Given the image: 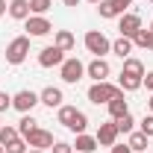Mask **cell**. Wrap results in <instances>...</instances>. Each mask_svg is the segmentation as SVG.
Segmentation results:
<instances>
[{"mask_svg": "<svg viewBox=\"0 0 153 153\" xmlns=\"http://www.w3.org/2000/svg\"><path fill=\"white\" fill-rule=\"evenodd\" d=\"M18 138H21L18 127H9V124H6V127H0V144H3V147H6V144H12V141H18Z\"/></svg>", "mask_w": 153, "mask_h": 153, "instance_id": "obj_23", "label": "cell"}, {"mask_svg": "<svg viewBox=\"0 0 153 153\" xmlns=\"http://www.w3.org/2000/svg\"><path fill=\"white\" fill-rule=\"evenodd\" d=\"M53 153H74V144H68V141H56V144H53Z\"/></svg>", "mask_w": 153, "mask_h": 153, "instance_id": "obj_30", "label": "cell"}, {"mask_svg": "<svg viewBox=\"0 0 153 153\" xmlns=\"http://www.w3.org/2000/svg\"><path fill=\"white\" fill-rule=\"evenodd\" d=\"M24 141H27L33 150H44V147H53V144H56V141H53V133H47V130H41V127H38V130H33Z\"/></svg>", "mask_w": 153, "mask_h": 153, "instance_id": "obj_6", "label": "cell"}, {"mask_svg": "<svg viewBox=\"0 0 153 153\" xmlns=\"http://www.w3.org/2000/svg\"><path fill=\"white\" fill-rule=\"evenodd\" d=\"M109 153H133V150H130V144H112Z\"/></svg>", "mask_w": 153, "mask_h": 153, "instance_id": "obj_33", "label": "cell"}, {"mask_svg": "<svg viewBox=\"0 0 153 153\" xmlns=\"http://www.w3.org/2000/svg\"><path fill=\"white\" fill-rule=\"evenodd\" d=\"M150 50H153V30H150Z\"/></svg>", "mask_w": 153, "mask_h": 153, "instance_id": "obj_38", "label": "cell"}, {"mask_svg": "<svg viewBox=\"0 0 153 153\" xmlns=\"http://www.w3.org/2000/svg\"><path fill=\"white\" fill-rule=\"evenodd\" d=\"M97 12H100V18H118V15H124L115 0H100L97 3Z\"/></svg>", "mask_w": 153, "mask_h": 153, "instance_id": "obj_17", "label": "cell"}, {"mask_svg": "<svg viewBox=\"0 0 153 153\" xmlns=\"http://www.w3.org/2000/svg\"><path fill=\"white\" fill-rule=\"evenodd\" d=\"M33 130H38V121H36V118H33L30 112H27V115H24V118L18 121V133H21V138H27V135L33 133Z\"/></svg>", "mask_w": 153, "mask_h": 153, "instance_id": "obj_20", "label": "cell"}, {"mask_svg": "<svg viewBox=\"0 0 153 153\" xmlns=\"http://www.w3.org/2000/svg\"><path fill=\"white\" fill-rule=\"evenodd\" d=\"M62 62H65V50H59L56 44H50V47H44L38 53V65L41 68H59Z\"/></svg>", "mask_w": 153, "mask_h": 153, "instance_id": "obj_5", "label": "cell"}, {"mask_svg": "<svg viewBox=\"0 0 153 153\" xmlns=\"http://www.w3.org/2000/svg\"><path fill=\"white\" fill-rule=\"evenodd\" d=\"M141 85H147V91L153 94V71H147V74L141 76Z\"/></svg>", "mask_w": 153, "mask_h": 153, "instance_id": "obj_32", "label": "cell"}, {"mask_svg": "<svg viewBox=\"0 0 153 153\" xmlns=\"http://www.w3.org/2000/svg\"><path fill=\"white\" fill-rule=\"evenodd\" d=\"M118 124H115V121H109V124H100V130H97V144H100V147H112V144H118Z\"/></svg>", "mask_w": 153, "mask_h": 153, "instance_id": "obj_7", "label": "cell"}, {"mask_svg": "<svg viewBox=\"0 0 153 153\" xmlns=\"http://www.w3.org/2000/svg\"><path fill=\"white\" fill-rule=\"evenodd\" d=\"M133 47H141V50H150V30H138L133 36Z\"/></svg>", "mask_w": 153, "mask_h": 153, "instance_id": "obj_25", "label": "cell"}, {"mask_svg": "<svg viewBox=\"0 0 153 153\" xmlns=\"http://www.w3.org/2000/svg\"><path fill=\"white\" fill-rule=\"evenodd\" d=\"M0 153H6V147H3V144H0Z\"/></svg>", "mask_w": 153, "mask_h": 153, "instance_id": "obj_40", "label": "cell"}, {"mask_svg": "<svg viewBox=\"0 0 153 153\" xmlns=\"http://www.w3.org/2000/svg\"><path fill=\"white\" fill-rule=\"evenodd\" d=\"M50 30H53V24L44 18V15H30L27 18V33L30 36H47Z\"/></svg>", "mask_w": 153, "mask_h": 153, "instance_id": "obj_10", "label": "cell"}, {"mask_svg": "<svg viewBox=\"0 0 153 153\" xmlns=\"http://www.w3.org/2000/svg\"><path fill=\"white\" fill-rule=\"evenodd\" d=\"M121 74H133V76H144V65H141V59H135V56L124 59V71H121Z\"/></svg>", "mask_w": 153, "mask_h": 153, "instance_id": "obj_21", "label": "cell"}, {"mask_svg": "<svg viewBox=\"0 0 153 153\" xmlns=\"http://www.w3.org/2000/svg\"><path fill=\"white\" fill-rule=\"evenodd\" d=\"M115 124H118V133H133V127H135V121H133V115H130V112L121 115Z\"/></svg>", "mask_w": 153, "mask_h": 153, "instance_id": "obj_26", "label": "cell"}, {"mask_svg": "<svg viewBox=\"0 0 153 153\" xmlns=\"http://www.w3.org/2000/svg\"><path fill=\"white\" fill-rule=\"evenodd\" d=\"M112 53H115V56H121V59H130V53H133V38L121 36L118 41H112Z\"/></svg>", "mask_w": 153, "mask_h": 153, "instance_id": "obj_16", "label": "cell"}, {"mask_svg": "<svg viewBox=\"0 0 153 153\" xmlns=\"http://www.w3.org/2000/svg\"><path fill=\"white\" fill-rule=\"evenodd\" d=\"M9 15L15 21H27L30 18V0H12L9 3Z\"/></svg>", "mask_w": 153, "mask_h": 153, "instance_id": "obj_15", "label": "cell"}, {"mask_svg": "<svg viewBox=\"0 0 153 153\" xmlns=\"http://www.w3.org/2000/svg\"><path fill=\"white\" fill-rule=\"evenodd\" d=\"M27 153H44V150H27Z\"/></svg>", "mask_w": 153, "mask_h": 153, "instance_id": "obj_39", "label": "cell"}, {"mask_svg": "<svg viewBox=\"0 0 153 153\" xmlns=\"http://www.w3.org/2000/svg\"><path fill=\"white\" fill-rule=\"evenodd\" d=\"M118 88H121V91H135V88H141V76L121 74L118 76Z\"/></svg>", "mask_w": 153, "mask_h": 153, "instance_id": "obj_18", "label": "cell"}, {"mask_svg": "<svg viewBox=\"0 0 153 153\" xmlns=\"http://www.w3.org/2000/svg\"><path fill=\"white\" fill-rule=\"evenodd\" d=\"M36 103H41V100H38V94H36V91H30V88H24V91H18V94L12 97V106H15L18 112H24V115L33 112Z\"/></svg>", "mask_w": 153, "mask_h": 153, "instance_id": "obj_8", "label": "cell"}, {"mask_svg": "<svg viewBox=\"0 0 153 153\" xmlns=\"http://www.w3.org/2000/svg\"><path fill=\"white\" fill-rule=\"evenodd\" d=\"M59 74H62L65 82H79L82 74H85V65H82L76 56H71V59H65V62L59 65Z\"/></svg>", "mask_w": 153, "mask_h": 153, "instance_id": "obj_4", "label": "cell"}, {"mask_svg": "<svg viewBox=\"0 0 153 153\" xmlns=\"http://www.w3.org/2000/svg\"><path fill=\"white\" fill-rule=\"evenodd\" d=\"M6 12H9V3H6V0H0V18H3Z\"/></svg>", "mask_w": 153, "mask_h": 153, "instance_id": "obj_35", "label": "cell"}, {"mask_svg": "<svg viewBox=\"0 0 153 153\" xmlns=\"http://www.w3.org/2000/svg\"><path fill=\"white\" fill-rule=\"evenodd\" d=\"M150 3H153V0H150Z\"/></svg>", "mask_w": 153, "mask_h": 153, "instance_id": "obj_43", "label": "cell"}, {"mask_svg": "<svg viewBox=\"0 0 153 153\" xmlns=\"http://www.w3.org/2000/svg\"><path fill=\"white\" fill-rule=\"evenodd\" d=\"M50 6H53L50 0H30V12H36V15H44Z\"/></svg>", "mask_w": 153, "mask_h": 153, "instance_id": "obj_27", "label": "cell"}, {"mask_svg": "<svg viewBox=\"0 0 153 153\" xmlns=\"http://www.w3.org/2000/svg\"><path fill=\"white\" fill-rule=\"evenodd\" d=\"M88 3H94V6H97V3H100V0H88Z\"/></svg>", "mask_w": 153, "mask_h": 153, "instance_id": "obj_41", "label": "cell"}, {"mask_svg": "<svg viewBox=\"0 0 153 153\" xmlns=\"http://www.w3.org/2000/svg\"><path fill=\"white\" fill-rule=\"evenodd\" d=\"M38 100L44 103V106H50V109H56V106H62V88H56V85H47L41 94H38Z\"/></svg>", "mask_w": 153, "mask_h": 153, "instance_id": "obj_13", "label": "cell"}, {"mask_svg": "<svg viewBox=\"0 0 153 153\" xmlns=\"http://www.w3.org/2000/svg\"><path fill=\"white\" fill-rule=\"evenodd\" d=\"M150 30H153V24H150Z\"/></svg>", "mask_w": 153, "mask_h": 153, "instance_id": "obj_42", "label": "cell"}, {"mask_svg": "<svg viewBox=\"0 0 153 153\" xmlns=\"http://www.w3.org/2000/svg\"><path fill=\"white\" fill-rule=\"evenodd\" d=\"M118 91H121L118 85H112V82H106V79H103V82H94V85L88 88V100L100 106V103H109V100H112Z\"/></svg>", "mask_w": 153, "mask_h": 153, "instance_id": "obj_3", "label": "cell"}, {"mask_svg": "<svg viewBox=\"0 0 153 153\" xmlns=\"http://www.w3.org/2000/svg\"><path fill=\"white\" fill-rule=\"evenodd\" d=\"M118 30H121V36L133 38L138 30H141V18L135 15V12H124L121 15V21H118Z\"/></svg>", "mask_w": 153, "mask_h": 153, "instance_id": "obj_9", "label": "cell"}, {"mask_svg": "<svg viewBox=\"0 0 153 153\" xmlns=\"http://www.w3.org/2000/svg\"><path fill=\"white\" fill-rule=\"evenodd\" d=\"M62 3H65V6H76L79 0H62Z\"/></svg>", "mask_w": 153, "mask_h": 153, "instance_id": "obj_36", "label": "cell"}, {"mask_svg": "<svg viewBox=\"0 0 153 153\" xmlns=\"http://www.w3.org/2000/svg\"><path fill=\"white\" fill-rule=\"evenodd\" d=\"M109 71H112V68H109V62H106V59H94V62H88V65H85V74L91 76L94 82H103V79L109 76Z\"/></svg>", "mask_w": 153, "mask_h": 153, "instance_id": "obj_11", "label": "cell"}, {"mask_svg": "<svg viewBox=\"0 0 153 153\" xmlns=\"http://www.w3.org/2000/svg\"><path fill=\"white\" fill-rule=\"evenodd\" d=\"M127 144H130V150L144 153V150H147V135L141 133V130H138V133H130V141H127Z\"/></svg>", "mask_w": 153, "mask_h": 153, "instance_id": "obj_22", "label": "cell"}, {"mask_svg": "<svg viewBox=\"0 0 153 153\" xmlns=\"http://www.w3.org/2000/svg\"><path fill=\"white\" fill-rule=\"evenodd\" d=\"M12 106V94H6V91H0V112H6Z\"/></svg>", "mask_w": 153, "mask_h": 153, "instance_id": "obj_31", "label": "cell"}, {"mask_svg": "<svg viewBox=\"0 0 153 153\" xmlns=\"http://www.w3.org/2000/svg\"><path fill=\"white\" fill-rule=\"evenodd\" d=\"M30 53V36H18L9 41V47H6V62L9 65H21L24 59Z\"/></svg>", "mask_w": 153, "mask_h": 153, "instance_id": "obj_2", "label": "cell"}, {"mask_svg": "<svg viewBox=\"0 0 153 153\" xmlns=\"http://www.w3.org/2000/svg\"><path fill=\"white\" fill-rule=\"evenodd\" d=\"M141 133L147 135V138H153V115H144V121H141Z\"/></svg>", "mask_w": 153, "mask_h": 153, "instance_id": "obj_29", "label": "cell"}, {"mask_svg": "<svg viewBox=\"0 0 153 153\" xmlns=\"http://www.w3.org/2000/svg\"><path fill=\"white\" fill-rule=\"evenodd\" d=\"M85 127H88V115L85 112H79V109H76V115H74V121H71V127H68V130H71V133H85Z\"/></svg>", "mask_w": 153, "mask_h": 153, "instance_id": "obj_24", "label": "cell"}, {"mask_svg": "<svg viewBox=\"0 0 153 153\" xmlns=\"http://www.w3.org/2000/svg\"><path fill=\"white\" fill-rule=\"evenodd\" d=\"M115 3H118V9H121V12H127V6H130L133 0H115Z\"/></svg>", "mask_w": 153, "mask_h": 153, "instance_id": "obj_34", "label": "cell"}, {"mask_svg": "<svg viewBox=\"0 0 153 153\" xmlns=\"http://www.w3.org/2000/svg\"><path fill=\"white\" fill-rule=\"evenodd\" d=\"M147 109H150V115H153V94H150V100H147Z\"/></svg>", "mask_w": 153, "mask_h": 153, "instance_id": "obj_37", "label": "cell"}, {"mask_svg": "<svg viewBox=\"0 0 153 153\" xmlns=\"http://www.w3.org/2000/svg\"><path fill=\"white\" fill-rule=\"evenodd\" d=\"M106 109H109V115H112V121H118L121 115L130 112V106H127V97H124V91H118V94L106 103Z\"/></svg>", "mask_w": 153, "mask_h": 153, "instance_id": "obj_12", "label": "cell"}, {"mask_svg": "<svg viewBox=\"0 0 153 153\" xmlns=\"http://www.w3.org/2000/svg\"><path fill=\"white\" fill-rule=\"evenodd\" d=\"M27 147H30V144H27L24 138H18V141H12V144H6V153H27Z\"/></svg>", "mask_w": 153, "mask_h": 153, "instance_id": "obj_28", "label": "cell"}, {"mask_svg": "<svg viewBox=\"0 0 153 153\" xmlns=\"http://www.w3.org/2000/svg\"><path fill=\"white\" fill-rule=\"evenodd\" d=\"M53 44H56L59 50H65V53H68V50H74V36H71V33H68V30H56V41H53Z\"/></svg>", "mask_w": 153, "mask_h": 153, "instance_id": "obj_19", "label": "cell"}, {"mask_svg": "<svg viewBox=\"0 0 153 153\" xmlns=\"http://www.w3.org/2000/svg\"><path fill=\"white\" fill-rule=\"evenodd\" d=\"M100 144H97V138L94 135H85V133H79L76 135V141H74V150L76 153H94Z\"/></svg>", "mask_w": 153, "mask_h": 153, "instance_id": "obj_14", "label": "cell"}, {"mask_svg": "<svg viewBox=\"0 0 153 153\" xmlns=\"http://www.w3.org/2000/svg\"><path fill=\"white\" fill-rule=\"evenodd\" d=\"M85 47H88V53H94V59H103L106 53H112V41L103 33H97V30L85 33Z\"/></svg>", "mask_w": 153, "mask_h": 153, "instance_id": "obj_1", "label": "cell"}]
</instances>
